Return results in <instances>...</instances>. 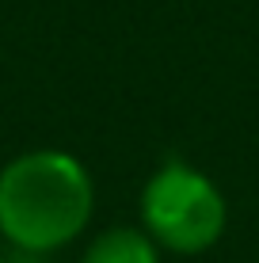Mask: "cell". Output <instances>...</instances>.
Here are the masks:
<instances>
[{
	"instance_id": "3957f363",
	"label": "cell",
	"mask_w": 259,
	"mask_h": 263,
	"mask_svg": "<svg viewBox=\"0 0 259 263\" xmlns=\"http://www.w3.org/2000/svg\"><path fill=\"white\" fill-rule=\"evenodd\" d=\"M80 263H160V252L141 229H107L88 244Z\"/></svg>"
},
{
	"instance_id": "6da1fadb",
	"label": "cell",
	"mask_w": 259,
	"mask_h": 263,
	"mask_svg": "<svg viewBox=\"0 0 259 263\" xmlns=\"http://www.w3.org/2000/svg\"><path fill=\"white\" fill-rule=\"evenodd\" d=\"M95 187L76 157L34 149L0 172V237L12 248L46 256L84 233Z\"/></svg>"
},
{
	"instance_id": "7a4b0ae2",
	"label": "cell",
	"mask_w": 259,
	"mask_h": 263,
	"mask_svg": "<svg viewBox=\"0 0 259 263\" xmlns=\"http://www.w3.org/2000/svg\"><path fill=\"white\" fill-rule=\"evenodd\" d=\"M141 217H145V233L156 240V248L198 256L221 240L229 210L225 195L217 191V183L206 172L172 160L149 176L145 191H141Z\"/></svg>"
}]
</instances>
